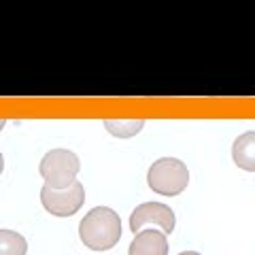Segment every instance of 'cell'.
I'll return each mask as SVG.
<instances>
[{"instance_id":"obj_9","label":"cell","mask_w":255,"mask_h":255,"mask_svg":"<svg viewBox=\"0 0 255 255\" xmlns=\"http://www.w3.org/2000/svg\"><path fill=\"white\" fill-rule=\"evenodd\" d=\"M28 243L15 230H0V255H26Z\"/></svg>"},{"instance_id":"obj_11","label":"cell","mask_w":255,"mask_h":255,"mask_svg":"<svg viewBox=\"0 0 255 255\" xmlns=\"http://www.w3.org/2000/svg\"><path fill=\"white\" fill-rule=\"evenodd\" d=\"M179 255H202V253H198V251H183V253H179Z\"/></svg>"},{"instance_id":"obj_3","label":"cell","mask_w":255,"mask_h":255,"mask_svg":"<svg viewBox=\"0 0 255 255\" xmlns=\"http://www.w3.org/2000/svg\"><path fill=\"white\" fill-rule=\"evenodd\" d=\"M81 162L68 149H53L45 153L38 166V172L45 179V185L51 189H66L77 181Z\"/></svg>"},{"instance_id":"obj_1","label":"cell","mask_w":255,"mask_h":255,"mask_svg":"<svg viewBox=\"0 0 255 255\" xmlns=\"http://www.w3.org/2000/svg\"><path fill=\"white\" fill-rule=\"evenodd\" d=\"M79 236L92 251H109L122 238V219L109 206H96L79 223Z\"/></svg>"},{"instance_id":"obj_7","label":"cell","mask_w":255,"mask_h":255,"mask_svg":"<svg viewBox=\"0 0 255 255\" xmlns=\"http://www.w3.org/2000/svg\"><path fill=\"white\" fill-rule=\"evenodd\" d=\"M232 159L238 168L255 172V130L241 134L232 145Z\"/></svg>"},{"instance_id":"obj_4","label":"cell","mask_w":255,"mask_h":255,"mask_svg":"<svg viewBox=\"0 0 255 255\" xmlns=\"http://www.w3.org/2000/svg\"><path fill=\"white\" fill-rule=\"evenodd\" d=\"M41 202L45 206V211L55 215V217H73L85 202V189L79 181H75L66 189H51L43 185Z\"/></svg>"},{"instance_id":"obj_10","label":"cell","mask_w":255,"mask_h":255,"mask_svg":"<svg viewBox=\"0 0 255 255\" xmlns=\"http://www.w3.org/2000/svg\"><path fill=\"white\" fill-rule=\"evenodd\" d=\"M2 170H4V157L0 153V174H2Z\"/></svg>"},{"instance_id":"obj_5","label":"cell","mask_w":255,"mask_h":255,"mask_svg":"<svg viewBox=\"0 0 255 255\" xmlns=\"http://www.w3.org/2000/svg\"><path fill=\"white\" fill-rule=\"evenodd\" d=\"M174 211L168 204L162 202H145L138 204L130 215V230L136 234V230H142L145 226H157L162 232L168 236L174 230Z\"/></svg>"},{"instance_id":"obj_12","label":"cell","mask_w":255,"mask_h":255,"mask_svg":"<svg viewBox=\"0 0 255 255\" xmlns=\"http://www.w3.org/2000/svg\"><path fill=\"white\" fill-rule=\"evenodd\" d=\"M4 126H6V119H0V130H2Z\"/></svg>"},{"instance_id":"obj_8","label":"cell","mask_w":255,"mask_h":255,"mask_svg":"<svg viewBox=\"0 0 255 255\" xmlns=\"http://www.w3.org/2000/svg\"><path fill=\"white\" fill-rule=\"evenodd\" d=\"M105 128L117 138H130L145 128V119H105Z\"/></svg>"},{"instance_id":"obj_2","label":"cell","mask_w":255,"mask_h":255,"mask_svg":"<svg viewBox=\"0 0 255 255\" xmlns=\"http://www.w3.org/2000/svg\"><path fill=\"white\" fill-rule=\"evenodd\" d=\"M149 187L159 196H179L189 183L187 166L177 157H159L147 172Z\"/></svg>"},{"instance_id":"obj_6","label":"cell","mask_w":255,"mask_h":255,"mask_svg":"<svg viewBox=\"0 0 255 255\" xmlns=\"http://www.w3.org/2000/svg\"><path fill=\"white\" fill-rule=\"evenodd\" d=\"M130 255H168V238L162 230H140L130 243Z\"/></svg>"}]
</instances>
